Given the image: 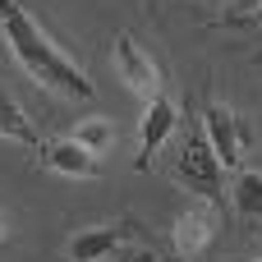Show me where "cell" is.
I'll return each instance as SVG.
<instances>
[{
  "instance_id": "obj_10",
  "label": "cell",
  "mask_w": 262,
  "mask_h": 262,
  "mask_svg": "<svg viewBox=\"0 0 262 262\" xmlns=\"http://www.w3.org/2000/svg\"><path fill=\"white\" fill-rule=\"evenodd\" d=\"M230 193H235V212H239V216H249V221L262 216V175L258 170H239Z\"/></svg>"
},
{
  "instance_id": "obj_7",
  "label": "cell",
  "mask_w": 262,
  "mask_h": 262,
  "mask_svg": "<svg viewBox=\"0 0 262 262\" xmlns=\"http://www.w3.org/2000/svg\"><path fill=\"white\" fill-rule=\"evenodd\" d=\"M170 239H175V253H180V258H203L207 244L216 239V212H212L207 203L193 207V212H184V216L175 221Z\"/></svg>"
},
{
  "instance_id": "obj_8",
  "label": "cell",
  "mask_w": 262,
  "mask_h": 262,
  "mask_svg": "<svg viewBox=\"0 0 262 262\" xmlns=\"http://www.w3.org/2000/svg\"><path fill=\"white\" fill-rule=\"evenodd\" d=\"M41 166L55 170V175H69V180H92L97 175V157L88 147H78L74 138H55L41 147Z\"/></svg>"
},
{
  "instance_id": "obj_6",
  "label": "cell",
  "mask_w": 262,
  "mask_h": 262,
  "mask_svg": "<svg viewBox=\"0 0 262 262\" xmlns=\"http://www.w3.org/2000/svg\"><path fill=\"white\" fill-rule=\"evenodd\" d=\"M115 69H120V78L129 83V92H138L143 101L157 97V64L147 60V51H143L129 32L115 37Z\"/></svg>"
},
{
  "instance_id": "obj_4",
  "label": "cell",
  "mask_w": 262,
  "mask_h": 262,
  "mask_svg": "<svg viewBox=\"0 0 262 262\" xmlns=\"http://www.w3.org/2000/svg\"><path fill=\"white\" fill-rule=\"evenodd\" d=\"M129 239H138V226L124 216V221H111V226H92V230H78L69 239V258L74 262H101L115 258Z\"/></svg>"
},
{
  "instance_id": "obj_9",
  "label": "cell",
  "mask_w": 262,
  "mask_h": 262,
  "mask_svg": "<svg viewBox=\"0 0 262 262\" xmlns=\"http://www.w3.org/2000/svg\"><path fill=\"white\" fill-rule=\"evenodd\" d=\"M0 138L23 143V147H37V129L28 124V115H23V106H18V97L9 88H0Z\"/></svg>"
},
{
  "instance_id": "obj_12",
  "label": "cell",
  "mask_w": 262,
  "mask_h": 262,
  "mask_svg": "<svg viewBox=\"0 0 262 262\" xmlns=\"http://www.w3.org/2000/svg\"><path fill=\"white\" fill-rule=\"evenodd\" d=\"M115 262H161V258H157L147 244H138V239H134L129 249H120V253H115Z\"/></svg>"
},
{
  "instance_id": "obj_14",
  "label": "cell",
  "mask_w": 262,
  "mask_h": 262,
  "mask_svg": "<svg viewBox=\"0 0 262 262\" xmlns=\"http://www.w3.org/2000/svg\"><path fill=\"white\" fill-rule=\"evenodd\" d=\"M249 5H258V9H262V0H249Z\"/></svg>"
},
{
  "instance_id": "obj_1",
  "label": "cell",
  "mask_w": 262,
  "mask_h": 262,
  "mask_svg": "<svg viewBox=\"0 0 262 262\" xmlns=\"http://www.w3.org/2000/svg\"><path fill=\"white\" fill-rule=\"evenodd\" d=\"M0 37H5V46L14 51V60H18L41 88H51V92H60V97H69V101H92V97H97L92 78L32 23V14H28L18 0H0Z\"/></svg>"
},
{
  "instance_id": "obj_11",
  "label": "cell",
  "mask_w": 262,
  "mask_h": 262,
  "mask_svg": "<svg viewBox=\"0 0 262 262\" xmlns=\"http://www.w3.org/2000/svg\"><path fill=\"white\" fill-rule=\"evenodd\" d=\"M74 143H78V147H88V152L97 157V152H106V147L115 143V129H111L106 120H83V124L74 129Z\"/></svg>"
},
{
  "instance_id": "obj_2",
  "label": "cell",
  "mask_w": 262,
  "mask_h": 262,
  "mask_svg": "<svg viewBox=\"0 0 262 262\" xmlns=\"http://www.w3.org/2000/svg\"><path fill=\"white\" fill-rule=\"evenodd\" d=\"M175 180L193 198H203L207 207H221V161H216V152H212V143L198 124L184 129V143H180V157H175Z\"/></svg>"
},
{
  "instance_id": "obj_3",
  "label": "cell",
  "mask_w": 262,
  "mask_h": 262,
  "mask_svg": "<svg viewBox=\"0 0 262 262\" xmlns=\"http://www.w3.org/2000/svg\"><path fill=\"white\" fill-rule=\"evenodd\" d=\"M203 134H207V143H212V152H216L221 170H239V166H244V152H249V129L239 124V115H235L230 106L212 101V106L203 111Z\"/></svg>"
},
{
  "instance_id": "obj_5",
  "label": "cell",
  "mask_w": 262,
  "mask_h": 262,
  "mask_svg": "<svg viewBox=\"0 0 262 262\" xmlns=\"http://www.w3.org/2000/svg\"><path fill=\"white\" fill-rule=\"evenodd\" d=\"M175 129H180V115H175L170 97H161V92H157V97L143 106V120H138V161H134V166H138V170H147V166H152V157L161 152V143H166Z\"/></svg>"
},
{
  "instance_id": "obj_13",
  "label": "cell",
  "mask_w": 262,
  "mask_h": 262,
  "mask_svg": "<svg viewBox=\"0 0 262 262\" xmlns=\"http://www.w3.org/2000/svg\"><path fill=\"white\" fill-rule=\"evenodd\" d=\"M0 239H5V216H0Z\"/></svg>"
}]
</instances>
